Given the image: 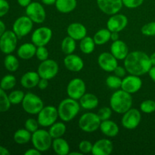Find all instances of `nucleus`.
<instances>
[{"mask_svg":"<svg viewBox=\"0 0 155 155\" xmlns=\"http://www.w3.org/2000/svg\"><path fill=\"white\" fill-rule=\"evenodd\" d=\"M152 66L150 56L142 51L130 52L124 59V68L133 75H144L149 72Z\"/></svg>","mask_w":155,"mask_h":155,"instance_id":"1","label":"nucleus"},{"mask_svg":"<svg viewBox=\"0 0 155 155\" xmlns=\"http://www.w3.org/2000/svg\"><path fill=\"white\" fill-rule=\"evenodd\" d=\"M110 106L112 110L117 114H124L133 106L132 94L128 93L123 89L117 90L110 97Z\"/></svg>","mask_w":155,"mask_h":155,"instance_id":"2","label":"nucleus"},{"mask_svg":"<svg viewBox=\"0 0 155 155\" xmlns=\"http://www.w3.org/2000/svg\"><path fill=\"white\" fill-rule=\"evenodd\" d=\"M80 110V104L77 100L71 98L62 100L58 107V117L64 122H70L78 114Z\"/></svg>","mask_w":155,"mask_h":155,"instance_id":"3","label":"nucleus"},{"mask_svg":"<svg viewBox=\"0 0 155 155\" xmlns=\"http://www.w3.org/2000/svg\"><path fill=\"white\" fill-rule=\"evenodd\" d=\"M53 139L48 131L45 130H39L32 133L31 142L33 147L40 152L48 151L52 145Z\"/></svg>","mask_w":155,"mask_h":155,"instance_id":"4","label":"nucleus"},{"mask_svg":"<svg viewBox=\"0 0 155 155\" xmlns=\"http://www.w3.org/2000/svg\"><path fill=\"white\" fill-rule=\"evenodd\" d=\"M21 104L24 111L32 115L38 114L44 107L42 100L38 95L32 92H27L25 94Z\"/></svg>","mask_w":155,"mask_h":155,"instance_id":"5","label":"nucleus"},{"mask_svg":"<svg viewBox=\"0 0 155 155\" xmlns=\"http://www.w3.org/2000/svg\"><path fill=\"white\" fill-rule=\"evenodd\" d=\"M101 120L97 114L88 113L82 115L79 119V127L85 133H94L99 129Z\"/></svg>","mask_w":155,"mask_h":155,"instance_id":"6","label":"nucleus"},{"mask_svg":"<svg viewBox=\"0 0 155 155\" xmlns=\"http://www.w3.org/2000/svg\"><path fill=\"white\" fill-rule=\"evenodd\" d=\"M37 115L38 123L43 127H50L59 117L58 108L51 105L44 106Z\"/></svg>","mask_w":155,"mask_h":155,"instance_id":"7","label":"nucleus"},{"mask_svg":"<svg viewBox=\"0 0 155 155\" xmlns=\"http://www.w3.org/2000/svg\"><path fill=\"white\" fill-rule=\"evenodd\" d=\"M18 36L13 30H5L0 37V50L5 54H12L16 49Z\"/></svg>","mask_w":155,"mask_h":155,"instance_id":"8","label":"nucleus"},{"mask_svg":"<svg viewBox=\"0 0 155 155\" xmlns=\"http://www.w3.org/2000/svg\"><path fill=\"white\" fill-rule=\"evenodd\" d=\"M58 71L59 67L57 62L48 58L41 61V64L39 65L37 69V72L40 78L46 79L48 80L56 77Z\"/></svg>","mask_w":155,"mask_h":155,"instance_id":"9","label":"nucleus"},{"mask_svg":"<svg viewBox=\"0 0 155 155\" xmlns=\"http://www.w3.org/2000/svg\"><path fill=\"white\" fill-rule=\"evenodd\" d=\"M26 15L36 24H42L46 18L45 8L38 2H32L26 7Z\"/></svg>","mask_w":155,"mask_h":155,"instance_id":"10","label":"nucleus"},{"mask_svg":"<svg viewBox=\"0 0 155 155\" xmlns=\"http://www.w3.org/2000/svg\"><path fill=\"white\" fill-rule=\"evenodd\" d=\"M33 27V21L28 16H21L15 20L12 30L18 38H21L28 35L31 32Z\"/></svg>","mask_w":155,"mask_h":155,"instance_id":"11","label":"nucleus"},{"mask_svg":"<svg viewBox=\"0 0 155 155\" xmlns=\"http://www.w3.org/2000/svg\"><path fill=\"white\" fill-rule=\"evenodd\" d=\"M86 83L80 78H74L71 80L67 87L68 97L75 100H80V98L86 93Z\"/></svg>","mask_w":155,"mask_h":155,"instance_id":"12","label":"nucleus"},{"mask_svg":"<svg viewBox=\"0 0 155 155\" xmlns=\"http://www.w3.org/2000/svg\"><path fill=\"white\" fill-rule=\"evenodd\" d=\"M142 119L140 111L136 108H130L124 114L121 120L122 126L127 130H134L139 125Z\"/></svg>","mask_w":155,"mask_h":155,"instance_id":"13","label":"nucleus"},{"mask_svg":"<svg viewBox=\"0 0 155 155\" xmlns=\"http://www.w3.org/2000/svg\"><path fill=\"white\" fill-rule=\"evenodd\" d=\"M52 37V30L47 27H41L36 29L31 36L32 42L39 46H45Z\"/></svg>","mask_w":155,"mask_h":155,"instance_id":"14","label":"nucleus"},{"mask_svg":"<svg viewBox=\"0 0 155 155\" xmlns=\"http://www.w3.org/2000/svg\"><path fill=\"white\" fill-rule=\"evenodd\" d=\"M142 86V80L139 76L130 75L124 77L121 84V89L128 93L133 94L139 92Z\"/></svg>","mask_w":155,"mask_h":155,"instance_id":"15","label":"nucleus"},{"mask_svg":"<svg viewBox=\"0 0 155 155\" xmlns=\"http://www.w3.org/2000/svg\"><path fill=\"white\" fill-rule=\"evenodd\" d=\"M97 5L103 13L108 15L117 14L124 6L122 0H97Z\"/></svg>","mask_w":155,"mask_h":155,"instance_id":"16","label":"nucleus"},{"mask_svg":"<svg viewBox=\"0 0 155 155\" xmlns=\"http://www.w3.org/2000/svg\"><path fill=\"white\" fill-rule=\"evenodd\" d=\"M128 24V18L123 14H115L111 15L107 21V28L110 32H118L124 30Z\"/></svg>","mask_w":155,"mask_h":155,"instance_id":"17","label":"nucleus"},{"mask_svg":"<svg viewBox=\"0 0 155 155\" xmlns=\"http://www.w3.org/2000/svg\"><path fill=\"white\" fill-rule=\"evenodd\" d=\"M98 63L100 68L106 72H114L118 66L117 59L110 52H102L98 58Z\"/></svg>","mask_w":155,"mask_h":155,"instance_id":"18","label":"nucleus"},{"mask_svg":"<svg viewBox=\"0 0 155 155\" xmlns=\"http://www.w3.org/2000/svg\"><path fill=\"white\" fill-rule=\"evenodd\" d=\"M114 150V145L107 139H101L93 144L92 154L94 155H109Z\"/></svg>","mask_w":155,"mask_h":155,"instance_id":"19","label":"nucleus"},{"mask_svg":"<svg viewBox=\"0 0 155 155\" xmlns=\"http://www.w3.org/2000/svg\"><path fill=\"white\" fill-rule=\"evenodd\" d=\"M65 68L72 72H80L84 68V61L80 56L74 54H67L64 59Z\"/></svg>","mask_w":155,"mask_h":155,"instance_id":"20","label":"nucleus"},{"mask_svg":"<svg viewBox=\"0 0 155 155\" xmlns=\"http://www.w3.org/2000/svg\"><path fill=\"white\" fill-rule=\"evenodd\" d=\"M110 53L117 60H124L129 54L128 46L120 39L114 41L110 45Z\"/></svg>","mask_w":155,"mask_h":155,"instance_id":"21","label":"nucleus"},{"mask_svg":"<svg viewBox=\"0 0 155 155\" xmlns=\"http://www.w3.org/2000/svg\"><path fill=\"white\" fill-rule=\"evenodd\" d=\"M67 33L68 36L75 40H81L86 36L87 30L86 27L80 23H72L67 28Z\"/></svg>","mask_w":155,"mask_h":155,"instance_id":"22","label":"nucleus"},{"mask_svg":"<svg viewBox=\"0 0 155 155\" xmlns=\"http://www.w3.org/2000/svg\"><path fill=\"white\" fill-rule=\"evenodd\" d=\"M40 77L38 72L29 71L25 73L21 78V84L25 89H33L38 86Z\"/></svg>","mask_w":155,"mask_h":155,"instance_id":"23","label":"nucleus"},{"mask_svg":"<svg viewBox=\"0 0 155 155\" xmlns=\"http://www.w3.org/2000/svg\"><path fill=\"white\" fill-rule=\"evenodd\" d=\"M36 48L37 47L33 42L32 43L26 42L20 45L17 53L20 58L23 60H30L36 55Z\"/></svg>","mask_w":155,"mask_h":155,"instance_id":"24","label":"nucleus"},{"mask_svg":"<svg viewBox=\"0 0 155 155\" xmlns=\"http://www.w3.org/2000/svg\"><path fill=\"white\" fill-rule=\"evenodd\" d=\"M99 129L101 132L107 137H115L119 133V127L117 124L110 120L101 121Z\"/></svg>","mask_w":155,"mask_h":155,"instance_id":"25","label":"nucleus"},{"mask_svg":"<svg viewBox=\"0 0 155 155\" xmlns=\"http://www.w3.org/2000/svg\"><path fill=\"white\" fill-rule=\"evenodd\" d=\"M80 104L86 110H92L98 105V98L92 93H85L80 98Z\"/></svg>","mask_w":155,"mask_h":155,"instance_id":"26","label":"nucleus"},{"mask_svg":"<svg viewBox=\"0 0 155 155\" xmlns=\"http://www.w3.org/2000/svg\"><path fill=\"white\" fill-rule=\"evenodd\" d=\"M54 5L59 12L68 14L75 10L77 5V0H56Z\"/></svg>","mask_w":155,"mask_h":155,"instance_id":"27","label":"nucleus"},{"mask_svg":"<svg viewBox=\"0 0 155 155\" xmlns=\"http://www.w3.org/2000/svg\"><path fill=\"white\" fill-rule=\"evenodd\" d=\"M51 147L54 152L58 155H68L70 153L69 144L61 137L53 139Z\"/></svg>","mask_w":155,"mask_h":155,"instance_id":"28","label":"nucleus"},{"mask_svg":"<svg viewBox=\"0 0 155 155\" xmlns=\"http://www.w3.org/2000/svg\"><path fill=\"white\" fill-rule=\"evenodd\" d=\"M32 133L26 129L18 130L14 134V141L18 145H25L31 141Z\"/></svg>","mask_w":155,"mask_h":155,"instance_id":"29","label":"nucleus"},{"mask_svg":"<svg viewBox=\"0 0 155 155\" xmlns=\"http://www.w3.org/2000/svg\"><path fill=\"white\" fill-rule=\"evenodd\" d=\"M110 35H111V32L107 28L101 29L94 35V42L98 45H104L110 40Z\"/></svg>","mask_w":155,"mask_h":155,"instance_id":"30","label":"nucleus"},{"mask_svg":"<svg viewBox=\"0 0 155 155\" xmlns=\"http://www.w3.org/2000/svg\"><path fill=\"white\" fill-rule=\"evenodd\" d=\"M95 45H96V44L94 42L93 38H91L89 36H86V37H84L80 40V51L83 54H89L93 52L94 50H95Z\"/></svg>","mask_w":155,"mask_h":155,"instance_id":"31","label":"nucleus"},{"mask_svg":"<svg viewBox=\"0 0 155 155\" xmlns=\"http://www.w3.org/2000/svg\"><path fill=\"white\" fill-rule=\"evenodd\" d=\"M67 130L66 125L62 122H57L53 124L50 127L48 133L51 135V138L53 139H57V138H61L65 134Z\"/></svg>","mask_w":155,"mask_h":155,"instance_id":"32","label":"nucleus"},{"mask_svg":"<svg viewBox=\"0 0 155 155\" xmlns=\"http://www.w3.org/2000/svg\"><path fill=\"white\" fill-rule=\"evenodd\" d=\"M76 46H77L76 40L69 36L64 38L61 42V50L66 55L73 54L75 51Z\"/></svg>","mask_w":155,"mask_h":155,"instance_id":"33","label":"nucleus"},{"mask_svg":"<svg viewBox=\"0 0 155 155\" xmlns=\"http://www.w3.org/2000/svg\"><path fill=\"white\" fill-rule=\"evenodd\" d=\"M5 68L9 72H15L19 68V61L12 54H8L6 55L4 60Z\"/></svg>","mask_w":155,"mask_h":155,"instance_id":"34","label":"nucleus"},{"mask_svg":"<svg viewBox=\"0 0 155 155\" xmlns=\"http://www.w3.org/2000/svg\"><path fill=\"white\" fill-rule=\"evenodd\" d=\"M17 83V80L15 76L12 74H7L2 78L0 81V87L5 91L10 90L13 89Z\"/></svg>","mask_w":155,"mask_h":155,"instance_id":"35","label":"nucleus"},{"mask_svg":"<svg viewBox=\"0 0 155 155\" xmlns=\"http://www.w3.org/2000/svg\"><path fill=\"white\" fill-rule=\"evenodd\" d=\"M11 102L8 99V95L5 91L0 87V113L6 112L11 107Z\"/></svg>","mask_w":155,"mask_h":155,"instance_id":"36","label":"nucleus"},{"mask_svg":"<svg viewBox=\"0 0 155 155\" xmlns=\"http://www.w3.org/2000/svg\"><path fill=\"white\" fill-rule=\"evenodd\" d=\"M24 92L21 90H14L8 95V99L12 104H18L22 103L24 98Z\"/></svg>","mask_w":155,"mask_h":155,"instance_id":"37","label":"nucleus"},{"mask_svg":"<svg viewBox=\"0 0 155 155\" xmlns=\"http://www.w3.org/2000/svg\"><path fill=\"white\" fill-rule=\"evenodd\" d=\"M121 84H122V78L116 75H110L106 79V85L110 89H119L121 88Z\"/></svg>","mask_w":155,"mask_h":155,"instance_id":"38","label":"nucleus"},{"mask_svg":"<svg viewBox=\"0 0 155 155\" xmlns=\"http://www.w3.org/2000/svg\"><path fill=\"white\" fill-rule=\"evenodd\" d=\"M140 110L143 113L151 114L155 111V100H145L140 104Z\"/></svg>","mask_w":155,"mask_h":155,"instance_id":"39","label":"nucleus"},{"mask_svg":"<svg viewBox=\"0 0 155 155\" xmlns=\"http://www.w3.org/2000/svg\"><path fill=\"white\" fill-rule=\"evenodd\" d=\"M141 32L144 36H155V21L149 22L142 26Z\"/></svg>","mask_w":155,"mask_h":155,"instance_id":"40","label":"nucleus"},{"mask_svg":"<svg viewBox=\"0 0 155 155\" xmlns=\"http://www.w3.org/2000/svg\"><path fill=\"white\" fill-rule=\"evenodd\" d=\"M98 116L99 117L100 120L101 121L107 120L110 118L112 115V109L111 107H103L98 110V113H97Z\"/></svg>","mask_w":155,"mask_h":155,"instance_id":"41","label":"nucleus"},{"mask_svg":"<svg viewBox=\"0 0 155 155\" xmlns=\"http://www.w3.org/2000/svg\"><path fill=\"white\" fill-rule=\"evenodd\" d=\"M92 147H93V145L92 144V142L88 140H83L79 144V150L82 154L92 153Z\"/></svg>","mask_w":155,"mask_h":155,"instance_id":"42","label":"nucleus"},{"mask_svg":"<svg viewBox=\"0 0 155 155\" xmlns=\"http://www.w3.org/2000/svg\"><path fill=\"white\" fill-rule=\"evenodd\" d=\"M39 123L33 118H29L25 121V129L31 133H34L39 128Z\"/></svg>","mask_w":155,"mask_h":155,"instance_id":"43","label":"nucleus"},{"mask_svg":"<svg viewBox=\"0 0 155 155\" xmlns=\"http://www.w3.org/2000/svg\"><path fill=\"white\" fill-rule=\"evenodd\" d=\"M36 56L38 60L43 61L48 58V51L45 46H39L36 48Z\"/></svg>","mask_w":155,"mask_h":155,"instance_id":"44","label":"nucleus"},{"mask_svg":"<svg viewBox=\"0 0 155 155\" xmlns=\"http://www.w3.org/2000/svg\"><path fill=\"white\" fill-rule=\"evenodd\" d=\"M123 4L128 8H136L142 5L144 0H122Z\"/></svg>","mask_w":155,"mask_h":155,"instance_id":"45","label":"nucleus"},{"mask_svg":"<svg viewBox=\"0 0 155 155\" xmlns=\"http://www.w3.org/2000/svg\"><path fill=\"white\" fill-rule=\"evenodd\" d=\"M10 5L6 0H0V18H2L8 12Z\"/></svg>","mask_w":155,"mask_h":155,"instance_id":"46","label":"nucleus"},{"mask_svg":"<svg viewBox=\"0 0 155 155\" xmlns=\"http://www.w3.org/2000/svg\"><path fill=\"white\" fill-rule=\"evenodd\" d=\"M114 75L117 76V77H120V78H124L126 77V74H127V70L125 68L121 66H117L114 71Z\"/></svg>","mask_w":155,"mask_h":155,"instance_id":"47","label":"nucleus"},{"mask_svg":"<svg viewBox=\"0 0 155 155\" xmlns=\"http://www.w3.org/2000/svg\"><path fill=\"white\" fill-rule=\"evenodd\" d=\"M48 86V80L44 78H40L39 80V83H38V87L41 90H44V89H46Z\"/></svg>","mask_w":155,"mask_h":155,"instance_id":"48","label":"nucleus"},{"mask_svg":"<svg viewBox=\"0 0 155 155\" xmlns=\"http://www.w3.org/2000/svg\"><path fill=\"white\" fill-rule=\"evenodd\" d=\"M42 152L37 150L36 148H30V149L27 150V151L24 152V154L25 155H39Z\"/></svg>","mask_w":155,"mask_h":155,"instance_id":"49","label":"nucleus"},{"mask_svg":"<svg viewBox=\"0 0 155 155\" xmlns=\"http://www.w3.org/2000/svg\"><path fill=\"white\" fill-rule=\"evenodd\" d=\"M18 5L21 7L26 8L28 5H30L32 2V0H17Z\"/></svg>","mask_w":155,"mask_h":155,"instance_id":"50","label":"nucleus"},{"mask_svg":"<svg viewBox=\"0 0 155 155\" xmlns=\"http://www.w3.org/2000/svg\"><path fill=\"white\" fill-rule=\"evenodd\" d=\"M148 74H149V77H151V80L155 83V66L151 67L149 72H148Z\"/></svg>","mask_w":155,"mask_h":155,"instance_id":"51","label":"nucleus"},{"mask_svg":"<svg viewBox=\"0 0 155 155\" xmlns=\"http://www.w3.org/2000/svg\"><path fill=\"white\" fill-rule=\"evenodd\" d=\"M120 39L119 33L118 32H111V35H110V40L117 41Z\"/></svg>","mask_w":155,"mask_h":155,"instance_id":"52","label":"nucleus"},{"mask_svg":"<svg viewBox=\"0 0 155 155\" xmlns=\"http://www.w3.org/2000/svg\"><path fill=\"white\" fill-rule=\"evenodd\" d=\"M5 23L3 22L2 20H0V37H1L2 36L3 33L5 32Z\"/></svg>","mask_w":155,"mask_h":155,"instance_id":"53","label":"nucleus"},{"mask_svg":"<svg viewBox=\"0 0 155 155\" xmlns=\"http://www.w3.org/2000/svg\"><path fill=\"white\" fill-rule=\"evenodd\" d=\"M10 151L5 147L0 145V155H9Z\"/></svg>","mask_w":155,"mask_h":155,"instance_id":"54","label":"nucleus"},{"mask_svg":"<svg viewBox=\"0 0 155 155\" xmlns=\"http://www.w3.org/2000/svg\"><path fill=\"white\" fill-rule=\"evenodd\" d=\"M41 2L45 5H53L55 4L56 0H41Z\"/></svg>","mask_w":155,"mask_h":155,"instance_id":"55","label":"nucleus"},{"mask_svg":"<svg viewBox=\"0 0 155 155\" xmlns=\"http://www.w3.org/2000/svg\"><path fill=\"white\" fill-rule=\"evenodd\" d=\"M150 58H151V61L153 66H155V51L151 54V55L150 56Z\"/></svg>","mask_w":155,"mask_h":155,"instance_id":"56","label":"nucleus"},{"mask_svg":"<svg viewBox=\"0 0 155 155\" xmlns=\"http://www.w3.org/2000/svg\"><path fill=\"white\" fill-rule=\"evenodd\" d=\"M69 154L70 155H82L83 154L80 151V152H70Z\"/></svg>","mask_w":155,"mask_h":155,"instance_id":"57","label":"nucleus"},{"mask_svg":"<svg viewBox=\"0 0 155 155\" xmlns=\"http://www.w3.org/2000/svg\"><path fill=\"white\" fill-rule=\"evenodd\" d=\"M154 100H155V99H154Z\"/></svg>","mask_w":155,"mask_h":155,"instance_id":"58","label":"nucleus"}]
</instances>
